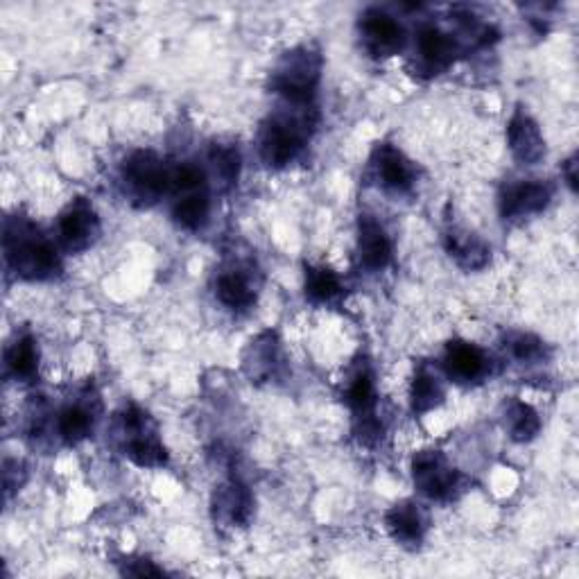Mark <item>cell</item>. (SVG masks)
<instances>
[{
    "label": "cell",
    "mask_w": 579,
    "mask_h": 579,
    "mask_svg": "<svg viewBox=\"0 0 579 579\" xmlns=\"http://www.w3.org/2000/svg\"><path fill=\"white\" fill-rule=\"evenodd\" d=\"M415 487L430 500H453L462 491V473L448 465L439 450H419L412 458Z\"/></svg>",
    "instance_id": "obj_5"
},
{
    "label": "cell",
    "mask_w": 579,
    "mask_h": 579,
    "mask_svg": "<svg viewBox=\"0 0 579 579\" xmlns=\"http://www.w3.org/2000/svg\"><path fill=\"white\" fill-rule=\"evenodd\" d=\"M209 161H211L213 174H216V179H220L222 188H231V186L238 183V177H240V152H238V148L227 146V143H216L211 148Z\"/></svg>",
    "instance_id": "obj_27"
},
{
    "label": "cell",
    "mask_w": 579,
    "mask_h": 579,
    "mask_svg": "<svg viewBox=\"0 0 579 579\" xmlns=\"http://www.w3.org/2000/svg\"><path fill=\"white\" fill-rule=\"evenodd\" d=\"M93 423H96L93 412L87 406H82V403L63 408L59 419H57L59 435L67 443L84 441L93 432Z\"/></svg>",
    "instance_id": "obj_25"
},
{
    "label": "cell",
    "mask_w": 579,
    "mask_h": 579,
    "mask_svg": "<svg viewBox=\"0 0 579 579\" xmlns=\"http://www.w3.org/2000/svg\"><path fill=\"white\" fill-rule=\"evenodd\" d=\"M6 259L26 281H48L61 272L57 247L23 218H10L6 224Z\"/></svg>",
    "instance_id": "obj_1"
},
{
    "label": "cell",
    "mask_w": 579,
    "mask_h": 579,
    "mask_svg": "<svg viewBox=\"0 0 579 579\" xmlns=\"http://www.w3.org/2000/svg\"><path fill=\"white\" fill-rule=\"evenodd\" d=\"M281 367V345L274 333L253 338L242 353V371L251 382L272 380Z\"/></svg>",
    "instance_id": "obj_16"
},
{
    "label": "cell",
    "mask_w": 579,
    "mask_h": 579,
    "mask_svg": "<svg viewBox=\"0 0 579 579\" xmlns=\"http://www.w3.org/2000/svg\"><path fill=\"white\" fill-rule=\"evenodd\" d=\"M57 236L59 244L71 253L87 251L89 247H93L100 238V218L96 209L84 198L71 202L59 216Z\"/></svg>",
    "instance_id": "obj_7"
},
{
    "label": "cell",
    "mask_w": 579,
    "mask_h": 579,
    "mask_svg": "<svg viewBox=\"0 0 579 579\" xmlns=\"http://www.w3.org/2000/svg\"><path fill=\"white\" fill-rule=\"evenodd\" d=\"M360 34L365 48L373 57H392L406 46L403 26L382 10H367L360 21Z\"/></svg>",
    "instance_id": "obj_9"
},
{
    "label": "cell",
    "mask_w": 579,
    "mask_h": 579,
    "mask_svg": "<svg viewBox=\"0 0 579 579\" xmlns=\"http://www.w3.org/2000/svg\"><path fill=\"white\" fill-rule=\"evenodd\" d=\"M373 168L380 186L392 192H408L417 181L415 163L395 146L382 143L373 152Z\"/></svg>",
    "instance_id": "obj_14"
},
{
    "label": "cell",
    "mask_w": 579,
    "mask_h": 579,
    "mask_svg": "<svg viewBox=\"0 0 579 579\" xmlns=\"http://www.w3.org/2000/svg\"><path fill=\"white\" fill-rule=\"evenodd\" d=\"M385 528H388L390 537L399 546L417 550L423 543L428 521L417 502L401 500L395 507H390L388 513H385Z\"/></svg>",
    "instance_id": "obj_15"
},
{
    "label": "cell",
    "mask_w": 579,
    "mask_h": 579,
    "mask_svg": "<svg viewBox=\"0 0 579 579\" xmlns=\"http://www.w3.org/2000/svg\"><path fill=\"white\" fill-rule=\"evenodd\" d=\"M306 299L312 303H333L342 295L340 277L325 266H306Z\"/></svg>",
    "instance_id": "obj_23"
},
{
    "label": "cell",
    "mask_w": 579,
    "mask_h": 579,
    "mask_svg": "<svg viewBox=\"0 0 579 579\" xmlns=\"http://www.w3.org/2000/svg\"><path fill=\"white\" fill-rule=\"evenodd\" d=\"M507 351L511 353L513 360H519L523 365H535L546 360L548 356V347L541 338L532 336V333H511L507 336Z\"/></svg>",
    "instance_id": "obj_28"
},
{
    "label": "cell",
    "mask_w": 579,
    "mask_h": 579,
    "mask_svg": "<svg viewBox=\"0 0 579 579\" xmlns=\"http://www.w3.org/2000/svg\"><path fill=\"white\" fill-rule=\"evenodd\" d=\"M555 196V186L543 179L509 183L500 196V216L505 220H523L541 213Z\"/></svg>",
    "instance_id": "obj_8"
},
{
    "label": "cell",
    "mask_w": 579,
    "mask_h": 579,
    "mask_svg": "<svg viewBox=\"0 0 579 579\" xmlns=\"http://www.w3.org/2000/svg\"><path fill=\"white\" fill-rule=\"evenodd\" d=\"M122 575L130 577H161L163 570L154 566L150 559H130V563H124Z\"/></svg>",
    "instance_id": "obj_29"
},
{
    "label": "cell",
    "mask_w": 579,
    "mask_h": 579,
    "mask_svg": "<svg viewBox=\"0 0 579 579\" xmlns=\"http://www.w3.org/2000/svg\"><path fill=\"white\" fill-rule=\"evenodd\" d=\"M443 367L448 376L456 378L458 382H476L487 376L489 360L478 345L467 340H453L446 345Z\"/></svg>",
    "instance_id": "obj_17"
},
{
    "label": "cell",
    "mask_w": 579,
    "mask_h": 579,
    "mask_svg": "<svg viewBox=\"0 0 579 579\" xmlns=\"http://www.w3.org/2000/svg\"><path fill=\"white\" fill-rule=\"evenodd\" d=\"M446 399V388H443V380L441 376L428 367L421 365L415 373L412 380V388H410V406L415 415H426L435 408H439Z\"/></svg>",
    "instance_id": "obj_20"
},
{
    "label": "cell",
    "mask_w": 579,
    "mask_h": 579,
    "mask_svg": "<svg viewBox=\"0 0 579 579\" xmlns=\"http://www.w3.org/2000/svg\"><path fill=\"white\" fill-rule=\"evenodd\" d=\"M120 435L122 450L137 467L159 469L168 465V450L157 435V426L146 410L139 406H130L120 417Z\"/></svg>",
    "instance_id": "obj_3"
},
{
    "label": "cell",
    "mask_w": 579,
    "mask_h": 579,
    "mask_svg": "<svg viewBox=\"0 0 579 579\" xmlns=\"http://www.w3.org/2000/svg\"><path fill=\"white\" fill-rule=\"evenodd\" d=\"M209 213H211V200L207 188L177 198L172 209L174 222L186 231H200L209 222Z\"/></svg>",
    "instance_id": "obj_21"
},
{
    "label": "cell",
    "mask_w": 579,
    "mask_h": 579,
    "mask_svg": "<svg viewBox=\"0 0 579 579\" xmlns=\"http://www.w3.org/2000/svg\"><path fill=\"white\" fill-rule=\"evenodd\" d=\"M419 54H421L423 67L437 76L439 71H446L450 63L458 59L460 46L448 32H443L435 26H428L419 32Z\"/></svg>",
    "instance_id": "obj_19"
},
{
    "label": "cell",
    "mask_w": 579,
    "mask_h": 579,
    "mask_svg": "<svg viewBox=\"0 0 579 579\" xmlns=\"http://www.w3.org/2000/svg\"><path fill=\"white\" fill-rule=\"evenodd\" d=\"M443 247L450 259H453L467 272L482 270L491 259L489 244L485 240H480L476 233L460 229V227H450L443 233Z\"/></svg>",
    "instance_id": "obj_18"
},
{
    "label": "cell",
    "mask_w": 579,
    "mask_h": 579,
    "mask_svg": "<svg viewBox=\"0 0 579 579\" xmlns=\"http://www.w3.org/2000/svg\"><path fill=\"white\" fill-rule=\"evenodd\" d=\"M358 261L367 272H380L392 263V240L371 216L358 220Z\"/></svg>",
    "instance_id": "obj_13"
},
{
    "label": "cell",
    "mask_w": 579,
    "mask_h": 579,
    "mask_svg": "<svg viewBox=\"0 0 579 579\" xmlns=\"http://www.w3.org/2000/svg\"><path fill=\"white\" fill-rule=\"evenodd\" d=\"M308 116H279L263 124L259 152L268 168L290 166L308 139Z\"/></svg>",
    "instance_id": "obj_4"
},
{
    "label": "cell",
    "mask_w": 579,
    "mask_h": 579,
    "mask_svg": "<svg viewBox=\"0 0 579 579\" xmlns=\"http://www.w3.org/2000/svg\"><path fill=\"white\" fill-rule=\"evenodd\" d=\"M216 295L218 299L233 308V310H240V308H249L253 301H256V292L251 288V283L247 281V277H242L240 272L231 270V272H224L218 277L216 281Z\"/></svg>",
    "instance_id": "obj_26"
},
{
    "label": "cell",
    "mask_w": 579,
    "mask_h": 579,
    "mask_svg": "<svg viewBox=\"0 0 579 579\" xmlns=\"http://www.w3.org/2000/svg\"><path fill=\"white\" fill-rule=\"evenodd\" d=\"M6 367L17 380H32L39 371V345L32 336H21L6 353Z\"/></svg>",
    "instance_id": "obj_24"
},
{
    "label": "cell",
    "mask_w": 579,
    "mask_h": 579,
    "mask_svg": "<svg viewBox=\"0 0 579 579\" xmlns=\"http://www.w3.org/2000/svg\"><path fill=\"white\" fill-rule=\"evenodd\" d=\"M124 181L141 200H159L172 190V166L159 159L154 152H137L124 161Z\"/></svg>",
    "instance_id": "obj_6"
},
{
    "label": "cell",
    "mask_w": 579,
    "mask_h": 579,
    "mask_svg": "<svg viewBox=\"0 0 579 579\" xmlns=\"http://www.w3.org/2000/svg\"><path fill=\"white\" fill-rule=\"evenodd\" d=\"M345 403L353 412L358 421V432L360 437H376L380 426L376 421V385H373V373L367 365L358 367L347 382L345 392Z\"/></svg>",
    "instance_id": "obj_10"
},
{
    "label": "cell",
    "mask_w": 579,
    "mask_h": 579,
    "mask_svg": "<svg viewBox=\"0 0 579 579\" xmlns=\"http://www.w3.org/2000/svg\"><path fill=\"white\" fill-rule=\"evenodd\" d=\"M507 143L513 159L526 166H535L546 157V139L537 120L526 109L511 113L507 122Z\"/></svg>",
    "instance_id": "obj_11"
},
{
    "label": "cell",
    "mask_w": 579,
    "mask_h": 579,
    "mask_svg": "<svg viewBox=\"0 0 579 579\" xmlns=\"http://www.w3.org/2000/svg\"><path fill=\"white\" fill-rule=\"evenodd\" d=\"M321 78V54L310 46H299L283 54L272 71L270 87L297 107H308Z\"/></svg>",
    "instance_id": "obj_2"
},
{
    "label": "cell",
    "mask_w": 579,
    "mask_h": 579,
    "mask_svg": "<svg viewBox=\"0 0 579 579\" xmlns=\"http://www.w3.org/2000/svg\"><path fill=\"white\" fill-rule=\"evenodd\" d=\"M211 511L216 523L224 528H244L251 521L253 498L242 482L231 480L216 489L211 500Z\"/></svg>",
    "instance_id": "obj_12"
},
{
    "label": "cell",
    "mask_w": 579,
    "mask_h": 579,
    "mask_svg": "<svg viewBox=\"0 0 579 579\" xmlns=\"http://www.w3.org/2000/svg\"><path fill=\"white\" fill-rule=\"evenodd\" d=\"M505 428L513 441H532L541 430L539 412L530 403L513 399L505 406Z\"/></svg>",
    "instance_id": "obj_22"
},
{
    "label": "cell",
    "mask_w": 579,
    "mask_h": 579,
    "mask_svg": "<svg viewBox=\"0 0 579 579\" xmlns=\"http://www.w3.org/2000/svg\"><path fill=\"white\" fill-rule=\"evenodd\" d=\"M561 174L566 177V183L570 186V190H577V157L572 154L563 166H561Z\"/></svg>",
    "instance_id": "obj_30"
}]
</instances>
